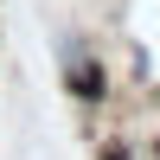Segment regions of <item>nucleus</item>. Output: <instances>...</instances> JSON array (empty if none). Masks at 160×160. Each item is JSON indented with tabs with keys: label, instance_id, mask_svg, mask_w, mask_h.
<instances>
[{
	"label": "nucleus",
	"instance_id": "1",
	"mask_svg": "<svg viewBox=\"0 0 160 160\" xmlns=\"http://www.w3.org/2000/svg\"><path fill=\"white\" fill-rule=\"evenodd\" d=\"M64 77H71V90H77V96H83V102H96L102 90H109V83H102V64L90 58V51L77 45V38H71V45H64Z\"/></svg>",
	"mask_w": 160,
	"mask_h": 160
}]
</instances>
